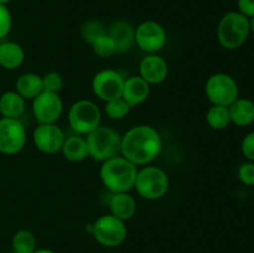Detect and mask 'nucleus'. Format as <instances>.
<instances>
[{
	"mask_svg": "<svg viewBox=\"0 0 254 253\" xmlns=\"http://www.w3.org/2000/svg\"><path fill=\"white\" fill-rule=\"evenodd\" d=\"M91 46L94 54L101 59H108L117 52L116 45H114L113 40L108 36V34L98 37Z\"/></svg>",
	"mask_w": 254,
	"mask_h": 253,
	"instance_id": "bb28decb",
	"label": "nucleus"
},
{
	"mask_svg": "<svg viewBox=\"0 0 254 253\" xmlns=\"http://www.w3.org/2000/svg\"><path fill=\"white\" fill-rule=\"evenodd\" d=\"M64 112V102L59 93L42 91L32 99V114L39 124H55Z\"/></svg>",
	"mask_w": 254,
	"mask_h": 253,
	"instance_id": "9d476101",
	"label": "nucleus"
},
{
	"mask_svg": "<svg viewBox=\"0 0 254 253\" xmlns=\"http://www.w3.org/2000/svg\"><path fill=\"white\" fill-rule=\"evenodd\" d=\"M89 156L96 161H106L121 155L122 135L111 126H101L87 134Z\"/></svg>",
	"mask_w": 254,
	"mask_h": 253,
	"instance_id": "20e7f679",
	"label": "nucleus"
},
{
	"mask_svg": "<svg viewBox=\"0 0 254 253\" xmlns=\"http://www.w3.org/2000/svg\"><path fill=\"white\" fill-rule=\"evenodd\" d=\"M168 63L163 57L150 54L139 63V76L149 84H159L168 77Z\"/></svg>",
	"mask_w": 254,
	"mask_h": 253,
	"instance_id": "4468645a",
	"label": "nucleus"
},
{
	"mask_svg": "<svg viewBox=\"0 0 254 253\" xmlns=\"http://www.w3.org/2000/svg\"><path fill=\"white\" fill-rule=\"evenodd\" d=\"M238 179L242 181L245 185L253 186L254 185V163L248 161V163L242 164L238 168Z\"/></svg>",
	"mask_w": 254,
	"mask_h": 253,
	"instance_id": "c756f323",
	"label": "nucleus"
},
{
	"mask_svg": "<svg viewBox=\"0 0 254 253\" xmlns=\"http://www.w3.org/2000/svg\"><path fill=\"white\" fill-rule=\"evenodd\" d=\"M64 139V133L56 124H37L32 131L35 148L44 154H56L61 151Z\"/></svg>",
	"mask_w": 254,
	"mask_h": 253,
	"instance_id": "ddd939ff",
	"label": "nucleus"
},
{
	"mask_svg": "<svg viewBox=\"0 0 254 253\" xmlns=\"http://www.w3.org/2000/svg\"><path fill=\"white\" fill-rule=\"evenodd\" d=\"M123 86L124 77L116 69H102L92 79V91L104 102L122 97Z\"/></svg>",
	"mask_w": 254,
	"mask_h": 253,
	"instance_id": "9b49d317",
	"label": "nucleus"
},
{
	"mask_svg": "<svg viewBox=\"0 0 254 253\" xmlns=\"http://www.w3.org/2000/svg\"><path fill=\"white\" fill-rule=\"evenodd\" d=\"M25 99L16 91L5 92L0 96V114L2 118L19 119L25 112Z\"/></svg>",
	"mask_w": 254,
	"mask_h": 253,
	"instance_id": "aec40b11",
	"label": "nucleus"
},
{
	"mask_svg": "<svg viewBox=\"0 0 254 253\" xmlns=\"http://www.w3.org/2000/svg\"><path fill=\"white\" fill-rule=\"evenodd\" d=\"M34 253H55V252L51 250H47V248H39V250H35Z\"/></svg>",
	"mask_w": 254,
	"mask_h": 253,
	"instance_id": "473e14b6",
	"label": "nucleus"
},
{
	"mask_svg": "<svg viewBox=\"0 0 254 253\" xmlns=\"http://www.w3.org/2000/svg\"><path fill=\"white\" fill-rule=\"evenodd\" d=\"M238 11L248 19L254 16V0H237Z\"/></svg>",
	"mask_w": 254,
	"mask_h": 253,
	"instance_id": "2f4dec72",
	"label": "nucleus"
},
{
	"mask_svg": "<svg viewBox=\"0 0 254 253\" xmlns=\"http://www.w3.org/2000/svg\"><path fill=\"white\" fill-rule=\"evenodd\" d=\"M160 150V134L150 126H135L122 136L121 155L134 165L151 163L158 158Z\"/></svg>",
	"mask_w": 254,
	"mask_h": 253,
	"instance_id": "f257e3e1",
	"label": "nucleus"
},
{
	"mask_svg": "<svg viewBox=\"0 0 254 253\" xmlns=\"http://www.w3.org/2000/svg\"><path fill=\"white\" fill-rule=\"evenodd\" d=\"M12 17L6 5L0 4V39L6 36L11 30Z\"/></svg>",
	"mask_w": 254,
	"mask_h": 253,
	"instance_id": "c85d7f7f",
	"label": "nucleus"
},
{
	"mask_svg": "<svg viewBox=\"0 0 254 253\" xmlns=\"http://www.w3.org/2000/svg\"><path fill=\"white\" fill-rule=\"evenodd\" d=\"M93 225L94 240L104 247H117L122 245L127 237V226L124 221L113 215H103L97 218Z\"/></svg>",
	"mask_w": 254,
	"mask_h": 253,
	"instance_id": "6e6552de",
	"label": "nucleus"
},
{
	"mask_svg": "<svg viewBox=\"0 0 254 253\" xmlns=\"http://www.w3.org/2000/svg\"><path fill=\"white\" fill-rule=\"evenodd\" d=\"M11 248L14 253H34L36 250V238L29 230H19L11 240Z\"/></svg>",
	"mask_w": 254,
	"mask_h": 253,
	"instance_id": "b1692460",
	"label": "nucleus"
},
{
	"mask_svg": "<svg viewBox=\"0 0 254 253\" xmlns=\"http://www.w3.org/2000/svg\"><path fill=\"white\" fill-rule=\"evenodd\" d=\"M6 253H14V252H12V251H11V252H6Z\"/></svg>",
	"mask_w": 254,
	"mask_h": 253,
	"instance_id": "c9c22d12",
	"label": "nucleus"
},
{
	"mask_svg": "<svg viewBox=\"0 0 254 253\" xmlns=\"http://www.w3.org/2000/svg\"><path fill=\"white\" fill-rule=\"evenodd\" d=\"M136 173V165L122 155L103 161L99 169L102 183L112 193L129 192L134 189Z\"/></svg>",
	"mask_w": 254,
	"mask_h": 253,
	"instance_id": "f03ea898",
	"label": "nucleus"
},
{
	"mask_svg": "<svg viewBox=\"0 0 254 253\" xmlns=\"http://www.w3.org/2000/svg\"><path fill=\"white\" fill-rule=\"evenodd\" d=\"M250 32V19L240 11H230L218 22L217 39L226 50H236L245 44Z\"/></svg>",
	"mask_w": 254,
	"mask_h": 253,
	"instance_id": "7ed1b4c3",
	"label": "nucleus"
},
{
	"mask_svg": "<svg viewBox=\"0 0 254 253\" xmlns=\"http://www.w3.org/2000/svg\"><path fill=\"white\" fill-rule=\"evenodd\" d=\"M61 153L69 161H73V163L83 161L84 159L89 156L86 138L81 136L79 134L67 136L64 141V145H62Z\"/></svg>",
	"mask_w": 254,
	"mask_h": 253,
	"instance_id": "6ab92c4d",
	"label": "nucleus"
},
{
	"mask_svg": "<svg viewBox=\"0 0 254 253\" xmlns=\"http://www.w3.org/2000/svg\"><path fill=\"white\" fill-rule=\"evenodd\" d=\"M108 36L113 40L117 52L129 51L135 44V27L127 20L114 21L107 30Z\"/></svg>",
	"mask_w": 254,
	"mask_h": 253,
	"instance_id": "2eb2a0df",
	"label": "nucleus"
},
{
	"mask_svg": "<svg viewBox=\"0 0 254 253\" xmlns=\"http://www.w3.org/2000/svg\"><path fill=\"white\" fill-rule=\"evenodd\" d=\"M135 44L144 52H158L166 44L165 29L154 20L143 21L135 29Z\"/></svg>",
	"mask_w": 254,
	"mask_h": 253,
	"instance_id": "f8f14e48",
	"label": "nucleus"
},
{
	"mask_svg": "<svg viewBox=\"0 0 254 253\" xmlns=\"http://www.w3.org/2000/svg\"><path fill=\"white\" fill-rule=\"evenodd\" d=\"M10 1H12V0H0V4H2V5H7V4H9Z\"/></svg>",
	"mask_w": 254,
	"mask_h": 253,
	"instance_id": "f704fd0d",
	"label": "nucleus"
},
{
	"mask_svg": "<svg viewBox=\"0 0 254 253\" xmlns=\"http://www.w3.org/2000/svg\"><path fill=\"white\" fill-rule=\"evenodd\" d=\"M101 111L94 102L79 99L68 111V124L72 130L79 135H87L101 126Z\"/></svg>",
	"mask_w": 254,
	"mask_h": 253,
	"instance_id": "423d86ee",
	"label": "nucleus"
},
{
	"mask_svg": "<svg viewBox=\"0 0 254 253\" xmlns=\"http://www.w3.org/2000/svg\"><path fill=\"white\" fill-rule=\"evenodd\" d=\"M231 122L238 126H247L254 122V103L247 98H237L230 107Z\"/></svg>",
	"mask_w": 254,
	"mask_h": 253,
	"instance_id": "412c9836",
	"label": "nucleus"
},
{
	"mask_svg": "<svg viewBox=\"0 0 254 253\" xmlns=\"http://www.w3.org/2000/svg\"><path fill=\"white\" fill-rule=\"evenodd\" d=\"M107 34V27L99 20H88L81 27V36L84 42L92 45L98 37Z\"/></svg>",
	"mask_w": 254,
	"mask_h": 253,
	"instance_id": "393cba45",
	"label": "nucleus"
},
{
	"mask_svg": "<svg viewBox=\"0 0 254 253\" xmlns=\"http://www.w3.org/2000/svg\"><path fill=\"white\" fill-rule=\"evenodd\" d=\"M134 189L145 200H158L169 190V176L158 166H145L136 173Z\"/></svg>",
	"mask_w": 254,
	"mask_h": 253,
	"instance_id": "39448f33",
	"label": "nucleus"
},
{
	"mask_svg": "<svg viewBox=\"0 0 254 253\" xmlns=\"http://www.w3.org/2000/svg\"><path fill=\"white\" fill-rule=\"evenodd\" d=\"M206 97L215 106L230 107L240 98V88L233 77L227 73H215L206 81Z\"/></svg>",
	"mask_w": 254,
	"mask_h": 253,
	"instance_id": "0eeeda50",
	"label": "nucleus"
},
{
	"mask_svg": "<svg viewBox=\"0 0 254 253\" xmlns=\"http://www.w3.org/2000/svg\"><path fill=\"white\" fill-rule=\"evenodd\" d=\"M250 30H251V32H253L254 34V16L250 19Z\"/></svg>",
	"mask_w": 254,
	"mask_h": 253,
	"instance_id": "72a5a7b5",
	"label": "nucleus"
},
{
	"mask_svg": "<svg viewBox=\"0 0 254 253\" xmlns=\"http://www.w3.org/2000/svg\"><path fill=\"white\" fill-rule=\"evenodd\" d=\"M109 210L111 215L126 222L135 215L136 201L128 192L112 193L109 200Z\"/></svg>",
	"mask_w": 254,
	"mask_h": 253,
	"instance_id": "f3484780",
	"label": "nucleus"
},
{
	"mask_svg": "<svg viewBox=\"0 0 254 253\" xmlns=\"http://www.w3.org/2000/svg\"><path fill=\"white\" fill-rule=\"evenodd\" d=\"M25 60L24 49L16 42L0 44V66L5 69H16Z\"/></svg>",
	"mask_w": 254,
	"mask_h": 253,
	"instance_id": "4be33fe9",
	"label": "nucleus"
},
{
	"mask_svg": "<svg viewBox=\"0 0 254 253\" xmlns=\"http://www.w3.org/2000/svg\"><path fill=\"white\" fill-rule=\"evenodd\" d=\"M26 143V130L19 119H0V153L14 155L24 149Z\"/></svg>",
	"mask_w": 254,
	"mask_h": 253,
	"instance_id": "1a4fd4ad",
	"label": "nucleus"
},
{
	"mask_svg": "<svg viewBox=\"0 0 254 253\" xmlns=\"http://www.w3.org/2000/svg\"><path fill=\"white\" fill-rule=\"evenodd\" d=\"M42 82H44L45 91L55 92V93H59L64 86V78L59 72H47L42 77Z\"/></svg>",
	"mask_w": 254,
	"mask_h": 253,
	"instance_id": "cd10ccee",
	"label": "nucleus"
},
{
	"mask_svg": "<svg viewBox=\"0 0 254 253\" xmlns=\"http://www.w3.org/2000/svg\"><path fill=\"white\" fill-rule=\"evenodd\" d=\"M150 93V84L140 76H131L124 79L122 98L129 104L130 108L144 103Z\"/></svg>",
	"mask_w": 254,
	"mask_h": 253,
	"instance_id": "dca6fc26",
	"label": "nucleus"
},
{
	"mask_svg": "<svg viewBox=\"0 0 254 253\" xmlns=\"http://www.w3.org/2000/svg\"><path fill=\"white\" fill-rule=\"evenodd\" d=\"M130 109L131 108L129 107V104L122 97L107 101L106 107H104V112H106L107 117L109 119H113V121H121V119L126 118L129 112H130Z\"/></svg>",
	"mask_w": 254,
	"mask_h": 253,
	"instance_id": "a878e982",
	"label": "nucleus"
},
{
	"mask_svg": "<svg viewBox=\"0 0 254 253\" xmlns=\"http://www.w3.org/2000/svg\"><path fill=\"white\" fill-rule=\"evenodd\" d=\"M15 89L25 101L34 99L44 91L42 77L34 72H26V73L20 74L15 83Z\"/></svg>",
	"mask_w": 254,
	"mask_h": 253,
	"instance_id": "a211bd4d",
	"label": "nucleus"
},
{
	"mask_svg": "<svg viewBox=\"0 0 254 253\" xmlns=\"http://www.w3.org/2000/svg\"><path fill=\"white\" fill-rule=\"evenodd\" d=\"M206 121L207 124L212 129L216 130H222L226 129L231 123V116L228 107L225 106H215L213 104L206 114Z\"/></svg>",
	"mask_w": 254,
	"mask_h": 253,
	"instance_id": "5701e85b",
	"label": "nucleus"
},
{
	"mask_svg": "<svg viewBox=\"0 0 254 253\" xmlns=\"http://www.w3.org/2000/svg\"><path fill=\"white\" fill-rule=\"evenodd\" d=\"M241 149L246 158L250 161L254 163V131H251L247 135L243 138L242 144H241Z\"/></svg>",
	"mask_w": 254,
	"mask_h": 253,
	"instance_id": "7c9ffc66",
	"label": "nucleus"
}]
</instances>
